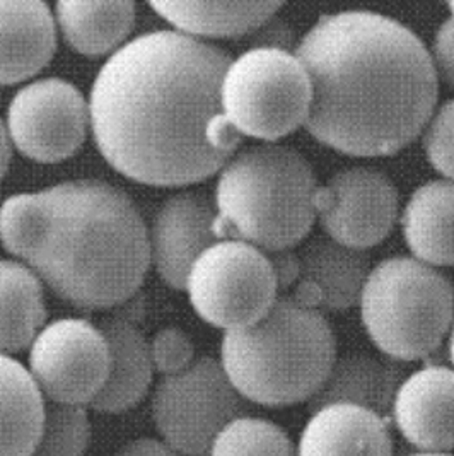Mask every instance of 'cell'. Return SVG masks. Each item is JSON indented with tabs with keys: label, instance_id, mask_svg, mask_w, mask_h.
Wrapping results in <instances>:
<instances>
[{
	"label": "cell",
	"instance_id": "cell-1",
	"mask_svg": "<svg viewBox=\"0 0 454 456\" xmlns=\"http://www.w3.org/2000/svg\"><path fill=\"white\" fill-rule=\"evenodd\" d=\"M226 50L178 31L142 35L104 63L89 118L104 159L130 180L185 187L223 171L241 144L221 89Z\"/></svg>",
	"mask_w": 454,
	"mask_h": 456
},
{
	"label": "cell",
	"instance_id": "cell-2",
	"mask_svg": "<svg viewBox=\"0 0 454 456\" xmlns=\"http://www.w3.org/2000/svg\"><path fill=\"white\" fill-rule=\"evenodd\" d=\"M294 53L312 91L304 126L342 154H396L435 111L439 79L431 53L407 26L385 14H325Z\"/></svg>",
	"mask_w": 454,
	"mask_h": 456
},
{
	"label": "cell",
	"instance_id": "cell-3",
	"mask_svg": "<svg viewBox=\"0 0 454 456\" xmlns=\"http://www.w3.org/2000/svg\"><path fill=\"white\" fill-rule=\"evenodd\" d=\"M0 241L59 297L87 312L130 301L150 262L139 208L122 190L98 180L7 199L0 208Z\"/></svg>",
	"mask_w": 454,
	"mask_h": 456
},
{
	"label": "cell",
	"instance_id": "cell-4",
	"mask_svg": "<svg viewBox=\"0 0 454 456\" xmlns=\"http://www.w3.org/2000/svg\"><path fill=\"white\" fill-rule=\"evenodd\" d=\"M336 359V340L325 314L277 297L263 318L224 333L221 364L249 403L289 407L310 402Z\"/></svg>",
	"mask_w": 454,
	"mask_h": 456
},
{
	"label": "cell",
	"instance_id": "cell-5",
	"mask_svg": "<svg viewBox=\"0 0 454 456\" xmlns=\"http://www.w3.org/2000/svg\"><path fill=\"white\" fill-rule=\"evenodd\" d=\"M318 182L294 147L251 145L223 167L215 188L219 240L245 241L265 253L296 248L316 221Z\"/></svg>",
	"mask_w": 454,
	"mask_h": 456
},
{
	"label": "cell",
	"instance_id": "cell-6",
	"mask_svg": "<svg viewBox=\"0 0 454 456\" xmlns=\"http://www.w3.org/2000/svg\"><path fill=\"white\" fill-rule=\"evenodd\" d=\"M359 303L374 346L398 362L429 357L453 327V284L441 272L410 256H393L377 264Z\"/></svg>",
	"mask_w": 454,
	"mask_h": 456
},
{
	"label": "cell",
	"instance_id": "cell-7",
	"mask_svg": "<svg viewBox=\"0 0 454 456\" xmlns=\"http://www.w3.org/2000/svg\"><path fill=\"white\" fill-rule=\"evenodd\" d=\"M310 76L296 53L249 48L227 67L221 102L227 124L241 137L273 144L306 125Z\"/></svg>",
	"mask_w": 454,
	"mask_h": 456
},
{
	"label": "cell",
	"instance_id": "cell-8",
	"mask_svg": "<svg viewBox=\"0 0 454 456\" xmlns=\"http://www.w3.org/2000/svg\"><path fill=\"white\" fill-rule=\"evenodd\" d=\"M221 361L202 355L183 371L163 376L152 395V420L173 450L183 456H208L215 437L232 420L249 415Z\"/></svg>",
	"mask_w": 454,
	"mask_h": 456
},
{
	"label": "cell",
	"instance_id": "cell-9",
	"mask_svg": "<svg viewBox=\"0 0 454 456\" xmlns=\"http://www.w3.org/2000/svg\"><path fill=\"white\" fill-rule=\"evenodd\" d=\"M186 290L202 320L231 332L263 318L277 301L279 284L265 251L221 240L195 262Z\"/></svg>",
	"mask_w": 454,
	"mask_h": 456
},
{
	"label": "cell",
	"instance_id": "cell-10",
	"mask_svg": "<svg viewBox=\"0 0 454 456\" xmlns=\"http://www.w3.org/2000/svg\"><path fill=\"white\" fill-rule=\"evenodd\" d=\"M108 370L106 338L87 320H57L31 344L29 373L46 402L91 405L103 390Z\"/></svg>",
	"mask_w": 454,
	"mask_h": 456
},
{
	"label": "cell",
	"instance_id": "cell-11",
	"mask_svg": "<svg viewBox=\"0 0 454 456\" xmlns=\"http://www.w3.org/2000/svg\"><path fill=\"white\" fill-rule=\"evenodd\" d=\"M89 106L74 84L59 77L28 84L7 113L9 137L22 154L40 163L74 156L85 139Z\"/></svg>",
	"mask_w": 454,
	"mask_h": 456
},
{
	"label": "cell",
	"instance_id": "cell-12",
	"mask_svg": "<svg viewBox=\"0 0 454 456\" xmlns=\"http://www.w3.org/2000/svg\"><path fill=\"white\" fill-rule=\"evenodd\" d=\"M398 191L379 169L345 167L336 171L316 195V219L340 245L372 248L392 234L398 221Z\"/></svg>",
	"mask_w": 454,
	"mask_h": 456
},
{
	"label": "cell",
	"instance_id": "cell-13",
	"mask_svg": "<svg viewBox=\"0 0 454 456\" xmlns=\"http://www.w3.org/2000/svg\"><path fill=\"white\" fill-rule=\"evenodd\" d=\"M215 204L200 193H178L158 208L150 229V260L173 289H186L200 255L221 241L214 231Z\"/></svg>",
	"mask_w": 454,
	"mask_h": 456
},
{
	"label": "cell",
	"instance_id": "cell-14",
	"mask_svg": "<svg viewBox=\"0 0 454 456\" xmlns=\"http://www.w3.org/2000/svg\"><path fill=\"white\" fill-rule=\"evenodd\" d=\"M296 253L299 273L289 294L296 303L327 313L349 310L361 301L372 270L364 251L340 245L323 234L306 241Z\"/></svg>",
	"mask_w": 454,
	"mask_h": 456
},
{
	"label": "cell",
	"instance_id": "cell-15",
	"mask_svg": "<svg viewBox=\"0 0 454 456\" xmlns=\"http://www.w3.org/2000/svg\"><path fill=\"white\" fill-rule=\"evenodd\" d=\"M392 420L418 453L454 450V370L429 364L409 374L393 402Z\"/></svg>",
	"mask_w": 454,
	"mask_h": 456
},
{
	"label": "cell",
	"instance_id": "cell-16",
	"mask_svg": "<svg viewBox=\"0 0 454 456\" xmlns=\"http://www.w3.org/2000/svg\"><path fill=\"white\" fill-rule=\"evenodd\" d=\"M297 456H393L390 419L349 403L311 412L296 444Z\"/></svg>",
	"mask_w": 454,
	"mask_h": 456
},
{
	"label": "cell",
	"instance_id": "cell-17",
	"mask_svg": "<svg viewBox=\"0 0 454 456\" xmlns=\"http://www.w3.org/2000/svg\"><path fill=\"white\" fill-rule=\"evenodd\" d=\"M407 378L401 362L368 353H349L335 359L320 392L308 402L310 412L333 403H349L392 420L393 402Z\"/></svg>",
	"mask_w": 454,
	"mask_h": 456
},
{
	"label": "cell",
	"instance_id": "cell-18",
	"mask_svg": "<svg viewBox=\"0 0 454 456\" xmlns=\"http://www.w3.org/2000/svg\"><path fill=\"white\" fill-rule=\"evenodd\" d=\"M57 48L50 7L38 0H0V84L38 74Z\"/></svg>",
	"mask_w": 454,
	"mask_h": 456
},
{
	"label": "cell",
	"instance_id": "cell-19",
	"mask_svg": "<svg viewBox=\"0 0 454 456\" xmlns=\"http://www.w3.org/2000/svg\"><path fill=\"white\" fill-rule=\"evenodd\" d=\"M108 351L109 370L101 394L89 405L100 414H122L144 400L152 383L150 347L142 332L125 316L104 318L100 323Z\"/></svg>",
	"mask_w": 454,
	"mask_h": 456
},
{
	"label": "cell",
	"instance_id": "cell-20",
	"mask_svg": "<svg viewBox=\"0 0 454 456\" xmlns=\"http://www.w3.org/2000/svg\"><path fill=\"white\" fill-rule=\"evenodd\" d=\"M413 256L431 267L454 265V182L435 180L417 188L401 216Z\"/></svg>",
	"mask_w": 454,
	"mask_h": 456
},
{
	"label": "cell",
	"instance_id": "cell-21",
	"mask_svg": "<svg viewBox=\"0 0 454 456\" xmlns=\"http://www.w3.org/2000/svg\"><path fill=\"white\" fill-rule=\"evenodd\" d=\"M45 396L31 373L0 354V456H31L42 433Z\"/></svg>",
	"mask_w": 454,
	"mask_h": 456
},
{
	"label": "cell",
	"instance_id": "cell-22",
	"mask_svg": "<svg viewBox=\"0 0 454 456\" xmlns=\"http://www.w3.org/2000/svg\"><path fill=\"white\" fill-rule=\"evenodd\" d=\"M186 37L238 38L255 33L282 7L280 2H150Z\"/></svg>",
	"mask_w": 454,
	"mask_h": 456
},
{
	"label": "cell",
	"instance_id": "cell-23",
	"mask_svg": "<svg viewBox=\"0 0 454 456\" xmlns=\"http://www.w3.org/2000/svg\"><path fill=\"white\" fill-rule=\"evenodd\" d=\"M46 320L36 273L18 262L0 260V354L29 347Z\"/></svg>",
	"mask_w": 454,
	"mask_h": 456
},
{
	"label": "cell",
	"instance_id": "cell-24",
	"mask_svg": "<svg viewBox=\"0 0 454 456\" xmlns=\"http://www.w3.org/2000/svg\"><path fill=\"white\" fill-rule=\"evenodd\" d=\"M57 18L69 45L87 57H101L115 50L132 31L135 4L62 0Z\"/></svg>",
	"mask_w": 454,
	"mask_h": 456
},
{
	"label": "cell",
	"instance_id": "cell-25",
	"mask_svg": "<svg viewBox=\"0 0 454 456\" xmlns=\"http://www.w3.org/2000/svg\"><path fill=\"white\" fill-rule=\"evenodd\" d=\"M208 456H297V448L279 424L245 415L227 424Z\"/></svg>",
	"mask_w": 454,
	"mask_h": 456
},
{
	"label": "cell",
	"instance_id": "cell-26",
	"mask_svg": "<svg viewBox=\"0 0 454 456\" xmlns=\"http://www.w3.org/2000/svg\"><path fill=\"white\" fill-rule=\"evenodd\" d=\"M91 435L85 407L46 402L42 433L31 456H83Z\"/></svg>",
	"mask_w": 454,
	"mask_h": 456
},
{
	"label": "cell",
	"instance_id": "cell-27",
	"mask_svg": "<svg viewBox=\"0 0 454 456\" xmlns=\"http://www.w3.org/2000/svg\"><path fill=\"white\" fill-rule=\"evenodd\" d=\"M422 137L426 156L434 169L454 182V100L434 111Z\"/></svg>",
	"mask_w": 454,
	"mask_h": 456
},
{
	"label": "cell",
	"instance_id": "cell-28",
	"mask_svg": "<svg viewBox=\"0 0 454 456\" xmlns=\"http://www.w3.org/2000/svg\"><path fill=\"white\" fill-rule=\"evenodd\" d=\"M154 371L169 376L180 373L195 359L191 338L178 327H166L149 342Z\"/></svg>",
	"mask_w": 454,
	"mask_h": 456
},
{
	"label": "cell",
	"instance_id": "cell-29",
	"mask_svg": "<svg viewBox=\"0 0 454 456\" xmlns=\"http://www.w3.org/2000/svg\"><path fill=\"white\" fill-rule=\"evenodd\" d=\"M433 62L437 79L441 77L454 91V20L442 22L435 33L433 45Z\"/></svg>",
	"mask_w": 454,
	"mask_h": 456
},
{
	"label": "cell",
	"instance_id": "cell-30",
	"mask_svg": "<svg viewBox=\"0 0 454 456\" xmlns=\"http://www.w3.org/2000/svg\"><path fill=\"white\" fill-rule=\"evenodd\" d=\"M249 37L253 38L251 48H280V50L289 52V46L294 43L289 24L280 21V20H275V16L270 18L265 24H262Z\"/></svg>",
	"mask_w": 454,
	"mask_h": 456
},
{
	"label": "cell",
	"instance_id": "cell-31",
	"mask_svg": "<svg viewBox=\"0 0 454 456\" xmlns=\"http://www.w3.org/2000/svg\"><path fill=\"white\" fill-rule=\"evenodd\" d=\"M270 264L275 272L279 289H292V286L297 281L299 273V262H297V253L296 249H280V251H272L267 253Z\"/></svg>",
	"mask_w": 454,
	"mask_h": 456
},
{
	"label": "cell",
	"instance_id": "cell-32",
	"mask_svg": "<svg viewBox=\"0 0 454 456\" xmlns=\"http://www.w3.org/2000/svg\"><path fill=\"white\" fill-rule=\"evenodd\" d=\"M117 456H183L173 450L163 439L137 437L124 444Z\"/></svg>",
	"mask_w": 454,
	"mask_h": 456
},
{
	"label": "cell",
	"instance_id": "cell-33",
	"mask_svg": "<svg viewBox=\"0 0 454 456\" xmlns=\"http://www.w3.org/2000/svg\"><path fill=\"white\" fill-rule=\"evenodd\" d=\"M11 137H9V130L4 126L2 120H0V180L5 176L7 169H9V163H11Z\"/></svg>",
	"mask_w": 454,
	"mask_h": 456
},
{
	"label": "cell",
	"instance_id": "cell-34",
	"mask_svg": "<svg viewBox=\"0 0 454 456\" xmlns=\"http://www.w3.org/2000/svg\"><path fill=\"white\" fill-rule=\"evenodd\" d=\"M448 357H450V362L453 364L454 370V325L450 330V338H448Z\"/></svg>",
	"mask_w": 454,
	"mask_h": 456
},
{
	"label": "cell",
	"instance_id": "cell-35",
	"mask_svg": "<svg viewBox=\"0 0 454 456\" xmlns=\"http://www.w3.org/2000/svg\"><path fill=\"white\" fill-rule=\"evenodd\" d=\"M412 456H454L451 453H439V455H433V453H417V455Z\"/></svg>",
	"mask_w": 454,
	"mask_h": 456
},
{
	"label": "cell",
	"instance_id": "cell-36",
	"mask_svg": "<svg viewBox=\"0 0 454 456\" xmlns=\"http://www.w3.org/2000/svg\"><path fill=\"white\" fill-rule=\"evenodd\" d=\"M448 7H450V11H451V18L454 20V2H450V4H448Z\"/></svg>",
	"mask_w": 454,
	"mask_h": 456
}]
</instances>
